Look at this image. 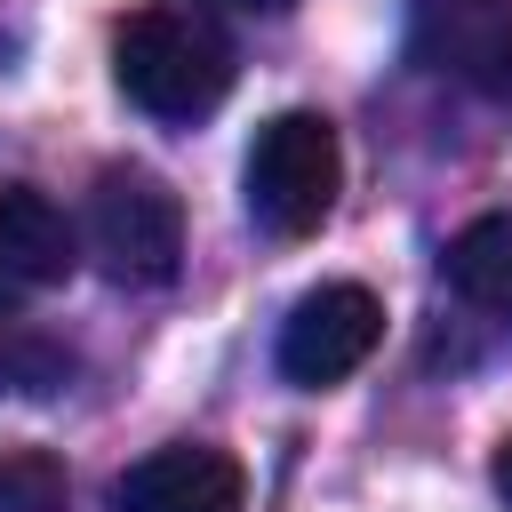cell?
Listing matches in <instances>:
<instances>
[{"instance_id":"7a4b0ae2","label":"cell","mask_w":512,"mask_h":512,"mask_svg":"<svg viewBox=\"0 0 512 512\" xmlns=\"http://www.w3.org/2000/svg\"><path fill=\"white\" fill-rule=\"evenodd\" d=\"M248 216L272 232V240H304L328 224L336 192H344V144H336V120L328 112H272L248 144Z\"/></svg>"},{"instance_id":"ba28073f","label":"cell","mask_w":512,"mask_h":512,"mask_svg":"<svg viewBox=\"0 0 512 512\" xmlns=\"http://www.w3.org/2000/svg\"><path fill=\"white\" fill-rule=\"evenodd\" d=\"M440 272H448V288H456L472 312H488V320H504V328H512V208L472 216V224L448 240Z\"/></svg>"},{"instance_id":"9c48e42d","label":"cell","mask_w":512,"mask_h":512,"mask_svg":"<svg viewBox=\"0 0 512 512\" xmlns=\"http://www.w3.org/2000/svg\"><path fill=\"white\" fill-rule=\"evenodd\" d=\"M0 512H72V480L48 448H8L0 456Z\"/></svg>"},{"instance_id":"5b68a950","label":"cell","mask_w":512,"mask_h":512,"mask_svg":"<svg viewBox=\"0 0 512 512\" xmlns=\"http://www.w3.org/2000/svg\"><path fill=\"white\" fill-rule=\"evenodd\" d=\"M408 64L472 96H512V0H408Z\"/></svg>"},{"instance_id":"6da1fadb","label":"cell","mask_w":512,"mask_h":512,"mask_svg":"<svg viewBox=\"0 0 512 512\" xmlns=\"http://www.w3.org/2000/svg\"><path fill=\"white\" fill-rule=\"evenodd\" d=\"M112 80L152 120H208L232 96V40L184 8H136L112 32Z\"/></svg>"},{"instance_id":"277c9868","label":"cell","mask_w":512,"mask_h":512,"mask_svg":"<svg viewBox=\"0 0 512 512\" xmlns=\"http://www.w3.org/2000/svg\"><path fill=\"white\" fill-rule=\"evenodd\" d=\"M376 344H384V304H376L360 280H320V288H304V296L288 304L272 360H280V376H288L296 392H328V384H344Z\"/></svg>"},{"instance_id":"8992f818","label":"cell","mask_w":512,"mask_h":512,"mask_svg":"<svg viewBox=\"0 0 512 512\" xmlns=\"http://www.w3.org/2000/svg\"><path fill=\"white\" fill-rule=\"evenodd\" d=\"M72 264H80L72 216L40 184H0V320L40 304L48 288H64Z\"/></svg>"},{"instance_id":"8fae6325","label":"cell","mask_w":512,"mask_h":512,"mask_svg":"<svg viewBox=\"0 0 512 512\" xmlns=\"http://www.w3.org/2000/svg\"><path fill=\"white\" fill-rule=\"evenodd\" d=\"M488 480H496V496H504V512H512V432L496 440V456H488Z\"/></svg>"},{"instance_id":"3957f363","label":"cell","mask_w":512,"mask_h":512,"mask_svg":"<svg viewBox=\"0 0 512 512\" xmlns=\"http://www.w3.org/2000/svg\"><path fill=\"white\" fill-rule=\"evenodd\" d=\"M88 248L112 280H168L184 256V200L168 192V176L112 160L88 192Z\"/></svg>"},{"instance_id":"7c38bea8","label":"cell","mask_w":512,"mask_h":512,"mask_svg":"<svg viewBox=\"0 0 512 512\" xmlns=\"http://www.w3.org/2000/svg\"><path fill=\"white\" fill-rule=\"evenodd\" d=\"M216 8H240V16H280V8H296V0H216Z\"/></svg>"},{"instance_id":"30bf717a","label":"cell","mask_w":512,"mask_h":512,"mask_svg":"<svg viewBox=\"0 0 512 512\" xmlns=\"http://www.w3.org/2000/svg\"><path fill=\"white\" fill-rule=\"evenodd\" d=\"M72 376V352L56 344H0V384L8 392H56Z\"/></svg>"},{"instance_id":"52a82bcc","label":"cell","mask_w":512,"mask_h":512,"mask_svg":"<svg viewBox=\"0 0 512 512\" xmlns=\"http://www.w3.org/2000/svg\"><path fill=\"white\" fill-rule=\"evenodd\" d=\"M248 480L208 440H168L112 480V512H240Z\"/></svg>"}]
</instances>
